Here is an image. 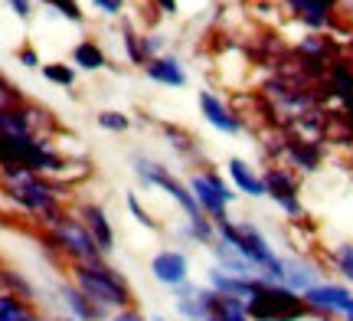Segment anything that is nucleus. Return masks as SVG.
Wrapping results in <instances>:
<instances>
[{"label": "nucleus", "instance_id": "9", "mask_svg": "<svg viewBox=\"0 0 353 321\" xmlns=\"http://www.w3.org/2000/svg\"><path fill=\"white\" fill-rule=\"evenodd\" d=\"M76 217L85 223V230L92 233V240H95V246L101 249V256H108L114 249V230H112L108 213H105V206L95 204V200H85V204L79 206Z\"/></svg>", "mask_w": 353, "mask_h": 321}, {"label": "nucleus", "instance_id": "3", "mask_svg": "<svg viewBox=\"0 0 353 321\" xmlns=\"http://www.w3.org/2000/svg\"><path fill=\"white\" fill-rule=\"evenodd\" d=\"M249 321H304L314 311L307 309L298 292H291L288 285H265L259 282L255 295L245 302Z\"/></svg>", "mask_w": 353, "mask_h": 321}, {"label": "nucleus", "instance_id": "14", "mask_svg": "<svg viewBox=\"0 0 353 321\" xmlns=\"http://www.w3.org/2000/svg\"><path fill=\"white\" fill-rule=\"evenodd\" d=\"M291 13L311 30H324L334 13V0H288Z\"/></svg>", "mask_w": 353, "mask_h": 321}, {"label": "nucleus", "instance_id": "26", "mask_svg": "<svg viewBox=\"0 0 353 321\" xmlns=\"http://www.w3.org/2000/svg\"><path fill=\"white\" fill-rule=\"evenodd\" d=\"M125 204H128V210L134 213V220H138L141 226H148V230L161 233V223H157V220H154L151 213H148V210L141 206V200H138V197H134V193H125Z\"/></svg>", "mask_w": 353, "mask_h": 321}, {"label": "nucleus", "instance_id": "30", "mask_svg": "<svg viewBox=\"0 0 353 321\" xmlns=\"http://www.w3.org/2000/svg\"><path fill=\"white\" fill-rule=\"evenodd\" d=\"M108 321H148V318H144L138 309H121V311H112Z\"/></svg>", "mask_w": 353, "mask_h": 321}, {"label": "nucleus", "instance_id": "21", "mask_svg": "<svg viewBox=\"0 0 353 321\" xmlns=\"http://www.w3.org/2000/svg\"><path fill=\"white\" fill-rule=\"evenodd\" d=\"M0 289H3V292H13V295H20V298H26V302H30V298H37V289L26 282L20 272H13V269H0Z\"/></svg>", "mask_w": 353, "mask_h": 321}, {"label": "nucleus", "instance_id": "2", "mask_svg": "<svg viewBox=\"0 0 353 321\" xmlns=\"http://www.w3.org/2000/svg\"><path fill=\"white\" fill-rule=\"evenodd\" d=\"M0 174L7 180V193H10L23 210L37 213L43 223L63 210V206H59V193H56L59 187H52L43 174H33V171H26V167H20V164H0Z\"/></svg>", "mask_w": 353, "mask_h": 321}, {"label": "nucleus", "instance_id": "10", "mask_svg": "<svg viewBox=\"0 0 353 321\" xmlns=\"http://www.w3.org/2000/svg\"><path fill=\"white\" fill-rule=\"evenodd\" d=\"M206 285L219 292V295H229V298H242V302H249L255 295V289H259V279H245V275H232V272L219 269V266H210L206 272Z\"/></svg>", "mask_w": 353, "mask_h": 321}, {"label": "nucleus", "instance_id": "8", "mask_svg": "<svg viewBox=\"0 0 353 321\" xmlns=\"http://www.w3.org/2000/svg\"><path fill=\"white\" fill-rule=\"evenodd\" d=\"M196 102H200V112H203V118L213 125L219 135H239L242 131V118L229 108L216 92H210V89H203L200 95H196Z\"/></svg>", "mask_w": 353, "mask_h": 321}, {"label": "nucleus", "instance_id": "11", "mask_svg": "<svg viewBox=\"0 0 353 321\" xmlns=\"http://www.w3.org/2000/svg\"><path fill=\"white\" fill-rule=\"evenodd\" d=\"M144 76L157 82V86H167V89H183L187 86V69L176 56H157V59H148L144 63Z\"/></svg>", "mask_w": 353, "mask_h": 321}, {"label": "nucleus", "instance_id": "34", "mask_svg": "<svg viewBox=\"0 0 353 321\" xmlns=\"http://www.w3.org/2000/svg\"><path fill=\"white\" fill-rule=\"evenodd\" d=\"M151 321H167V318H161V315H154V318Z\"/></svg>", "mask_w": 353, "mask_h": 321}, {"label": "nucleus", "instance_id": "28", "mask_svg": "<svg viewBox=\"0 0 353 321\" xmlns=\"http://www.w3.org/2000/svg\"><path fill=\"white\" fill-rule=\"evenodd\" d=\"M141 50H144V59L164 56V37H161V33H144V37H141Z\"/></svg>", "mask_w": 353, "mask_h": 321}, {"label": "nucleus", "instance_id": "16", "mask_svg": "<svg viewBox=\"0 0 353 321\" xmlns=\"http://www.w3.org/2000/svg\"><path fill=\"white\" fill-rule=\"evenodd\" d=\"M281 151L291 157V164L304 171V174H311L317 171L321 164V151H317V142H301V138H288V142L281 144Z\"/></svg>", "mask_w": 353, "mask_h": 321}, {"label": "nucleus", "instance_id": "33", "mask_svg": "<svg viewBox=\"0 0 353 321\" xmlns=\"http://www.w3.org/2000/svg\"><path fill=\"white\" fill-rule=\"evenodd\" d=\"M154 7L164 13H176V0H154Z\"/></svg>", "mask_w": 353, "mask_h": 321}, {"label": "nucleus", "instance_id": "1", "mask_svg": "<svg viewBox=\"0 0 353 321\" xmlns=\"http://www.w3.org/2000/svg\"><path fill=\"white\" fill-rule=\"evenodd\" d=\"M72 285L108 315L131 309V298H134L128 279L114 266H108L105 259L101 262H76L72 266Z\"/></svg>", "mask_w": 353, "mask_h": 321}, {"label": "nucleus", "instance_id": "12", "mask_svg": "<svg viewBox=\"0 0 353 321\" xmlns=\"http://www.w3.org/2000/svg\"><path fill=\"white\" fill-rule=\"evenodd\" d=\"M59 298H63L65 318H72V321H108V311H101L95 302H88L72 282L59 285Z\"/></svg>", "mask_w": 353, "mask_h": 321}, {"label": "nucleus", "instance_id": "27", "mask_svg": "<svg viewBox=\"0 0 353 321\" xmlns=\"http://www.w3.org/2000/svg\"><path fill=\"white\" fill-rule=\"evenodd\" d=\"M46 3H50L59 17H65L69 23H82V20H85V13H82V7H79L76 0H46Z\"/></svg>", "mask_w": 353, "mask_h": 321}, {"label": "nucleus", "instance_id": "32", "mask_svg": "<svg viewBox=\"0 0 353 321\" xmlns=\"http://www.w3.org/2000/svg\"><path fill=\"white\" fill-rule=\"evenodd\" d=\"M7 3H10V10L17 13V17H20V20H26V17H30V0H7Z\"/></svg>", "mask_w": 353, "mask_h": 321}, {"label": "nucleus", "instance_id": "23", "mask_svg": "<svg viewBox=\"0 0 353 321\" xmlns=\"http://www.w3.org/2000/svg\"><path fill=\"white\" fill-rule=\"evenodd\" d=\"M43 76L50 79L52 86H59V89H69L72 82H76V69L69 63H46L43 66Z\"/></svg>", "mask_w": 353, "mask_h": 321}, {"label": "nucleus", "instance_id": "6", "mask_svg": "<svg viewBox=\"0 0 353 321\" xmlns=\"http://www.w3.org/2000/svg\"><path fill=\"white\" fill-rule=\"evenodd\" d=\"M304 302H307V309L314 311V315H337V318H353V292L350 289H343V285H334V282H321L314 289H307L304 292Z\"/></svg>", "mask_w": 353, "mask_h": 321}, {"label": "nucleus", "instance_id": "5", "mask_svg": "<svg viewBox=\"0 0 353 321\" xmlns=\"http://www.w3.org/2000/svg\"><path fill=\"white\" fill-rule=\"evenodd\" d=\"M187 187L193 191L200 210L213 220V223H219V220L229 217V204L236 200V193H232V187L216 174L213 167H210V171H200V174H190Z\"/></svg>", "mask_w": 353, "mask_h": 321}, {"label": "nucleus", "instance_id": "37", "mask_svg": "<svg viewBox=\"0 0 353 321\" xmlns=\"http://www.w3.org/2000/svg\"><path fill=\"white\" fill-rule=\"evenodd\" d=\"M43 3H46V0H43Z\"/></svg>", "mask_w": 353, "mask_h": 321}, {"label": "nucleus", "instance_id": "35", "mask_svg": "<svg viewBox=\"0 0 353 321\" xmlns=\"http://www.w3.org/2000/svg\"><path fill=\"white\" fill-rule=\"evenodd\" d=\"M37 321H46V318H37Z\"/></svg>", "mask_w": 353, "mask_h": 321}, {"label": "nucleus", "instance_id": "31", "mask_svg": "<svg viewBox=\"0 0 353 321\" xmlns=\"http://www.w3.org/2000/svg\"><path fill=\"white\" fill-rule=\"evenodd\" d=\"M17 59H20L26 69H37V66H39V56H37V50H33V46H23V50L17 52Z\"/></svg>", "mask_w": 353, "mask_h": 321}, {"label": "nucleus", "instance_id": "17", "mask_svg": "<svg viewBox=\"0 0 353 321\" xmlns=\"http://www.w3.org/2000/svg\"><path fill=\"white\" fill-rule=\"evenodd\" d=\"M262 184H265V197L272 200H285V197H298V180L291 177V171L285 167H268L262 174Z\"/></svg>", "mask_w": 353, "mask_h": 321}, {"label": "nucleus", "instance_id": "13", "mask_svg": "<svg viewBox=\"0 0 353 321\" xmlns=\"http://www.w3.org/2000/svg\"><path fill=\"white\" fill-rule=\"evenodd\" d=\"M285 285H288L291 292H298V295H304L307 289H314V285H321V272H317V266H311L307 259L285 256Z\"/></svg>", "mask_w": 353, "mask_h": 321}, {"label": "nucleus", "instance_id": "24", "mask_svg": "<svg viewBox=\"0 0 353 321\" xmlns=\"http://www.w3.org/2000/svg\"><path fill=\"white\" fill-rule=\"evenodd\" d=\"M161 128H164V138L170 142L174 151H180V155H196V144H193V138H190L187 131L174 128V125H161Z\"/></svg>", "mask_w": 353, "mask_h": 321}, {"label": "nucleus", "instance_id": "4", "mask_svg": "<svg viewBox=\"0 0 353 321\" xmlns=\"http://www.w3.org/2000/svg\"><path fill=\"white\" fill-rule=\"evenodd\" d=\"M46 226H50V243L65 253V256L72 259V262H101V249L95 246L92 240V233L85 230V223L72 213H56V217L46 220Z\"/></svg>", "mask_w": 353, "mask_h": 321}, {"label": "nucleus", "instance_id": "20", "mask_svg": "<svg viewBox=\"0 0 353 321\" xmlns=\"http://www.w3.org/2000/svg\"><path fill=\"white\" fill-rule=\"evenodd\" d=\"M327 262L337 269V275H341L343 282L353 285V243H337L327 253Z\"/></svg>", "mask_w": 353, "mask_h": 321}, {"label": "nucleus", "instance_id": "36", "mask_svg": "<svg viewBox=\"0 0 353 321\" xmlns=\"http://www.w3.org/2000/svg\"><path fill=\"white\" fill-rule=\"evenodd\" d=\"M347 321H353V318H347Z\"/></svg>", "mask_w": 353, "mask_h": 321}, {"label": "nucleus", "instance_id": "22", "mask_svg": "<svg viewBox=\"0 0 353 321\" xmlns=\"http://www.w3.org/2000/svg\"><path fill=\"white\" fill-rule=\"evenodd\" d=\"M95 121H99V128L114 131V135H125V131L131 128V118H128L125 112H118V108H105V112H99Z\"/></svg>", "mask_w": 353, "mask_h": 321}, {"label": "nucleus", "instance_id": "15", "mask_svg": "<svg viewBox=\"0 0 353 321\" xmlns=\"http://www.w3.org/2000/svg\"><path fill=\"white\" fill-rule=\"evenodd\" d=\"M229 180L232 187L245 197H265V184H262V174H255V167L242 157H229Z\"/></svg>", "mask_w": 353, "mask_h": 321}, {"label": "nucleus", "instance_id": "25", "mask_svg": "<svg viewBox=\"0 0 353 321\" xmlns=\"http://www.w3.org/2000/svg\"><path fill=\"white\" fill-rule=\"evenodd\" d=\"M121 39H125V50H128V59L134 66H144L148 59H144V50H141V37L131 30V23L121 26Z\"/></svg>", "mask_w": 353, "mask_h": 321}, {"label": "nucleus", "instance_id": "18", "mask_svg": "<svg viewBox=\"0 0 353 321\" xmlns=\"http://www.w3.org/2000/svg\"><path fill=\"white\" fill-rule=\"evenodd\" d=\"M72 63H76L79 69H85V72H99V69L108 66V56H105V50L99 46V39H82V43L72 46Z\"/></svg>", "mask_w": 353, "mask_h": 321}, {"label": "nucleus", "instance_id": "19", "mask_svg": "<svg viewBox=\"0 0 353 321\" xmlns=\"http://www.w3.org/2000/svg\"><path fill=\"white\" fill-rule=\"evenodd\" d=\"M37 318H39L37 309L26 298L0 289V321H37Z\"/></svg>", "mask_w": 353, "mask_h": 321}, {"label": "nucleus", "instance_id": "7", "mask_svg": "<svg viewBox=\"0 0 353 321\" xmlns=\"http://www.w3.org/2000/svg\"><path fill=\"white\" fill-rule=\"evenodd\" d=\"M151 275L154 282H161L164 289H176V285L190 282V259L183 249H161L151 256Z\"/></svg>", "mask_w": 353, "mask_h": 321}, {"label": "nucleus", "instance_id": "29", "mask_svg": "<svg viewBox=\"0 0 353 321\" xmlns=\"http://www.w3.org/2000/svg\"><path fill=\"white\" fill-rule=\"evenodd\" d=\"M88 3L99 13H105V17H118V13L125 10V0H88Z\"/></svg>", "mask_w": 353, "mask_h": 321}]
</instances>
